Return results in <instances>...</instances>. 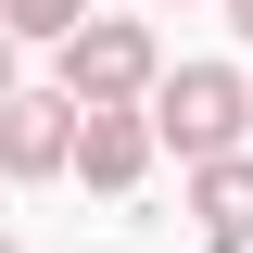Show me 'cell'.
Here are the masks:
<instances>
[{
	"label": "cell",
	"instance_id": "5",
	"mask_svg": "<svg viewBox=\"0 0 253 253\" xmlns=\"http://www.w3.org/2000/svg\"><path fill=\"white\" fill-rule=\"evenodd\" d=\"M190 215H203V241L215 253H253V165H190Z\"/></svg>",
	"mask_w": 253,
	"mask_h": 253
},
{
	"label": "cell",
	"instance_id": "8",
	"mask_svg": "<svg viewBox=\"0 0 253 253\" xmlns=\"http://www.w3.org/2000/svg\"><path fill=\"white\" fill-rule=\"evenodd\" d=\"M228 26H241V38H253V0H228Z\"/></svg>",
	"mask_w": 253,
	"mask_h": 253
},
{
	"label": "cell",
	"instance_id": "3",
	"mask_svg": "<svg viewBox=\"0 0 253 253\" xmlns=\"http://www.w3.org/2000/svg\"><path fill=\"white\" fill-rule=\"evenodd\" d=\"M0 165H13V177H63V165H76V101L63 89L0 101Z\"/></svg>",
	"mask_w": 253,
	"mask_h": 253
},
{
	"label": "cell",
	"instance_id": "6",
	"mask_svg": "<svg viewBox=\"0 0 253 253\" xmlns=\"http://www.w3.org/2000/svg\"><path fill=\"white\" fill-rule=\"evenodd\" d=\"M0 26H13V38H76L89 0H0Z\"/></svg>",
	"mask_w": 253,
	"mask_h": 253
},
{
	"label": "cell",
	"instance_id": "4",
	"mask_svg": "<svg viewBox=\"0 0 253 253\" xmlns=\"http://www.w3.org/2000/svg\"><path fill=\"white\" fill-rule=\"evenodd\" d=\"M152 165V114H76V177L89 190H139Z\"/></svg>",
	"mask_w": 253,
	"mask_h": 253
},
{
	"label": "cell",
	"instance_id": "9",
	"mask_svg": "<svg viewBox=\"0 0 253 253\" xmlns=\"http://www.w3.org/2000/svg\"><path fill=\"white\" fill-rule=\"evenodd\" d=\"M0 253H13V241H0Z\"/></svg>",
	"mask_w": 253,
	"mask_h": 253
},
{
	"label": "cell",
	"instance_id": "2",
	"mask_svg": "<svg viewBox=\"0 0 253 253\" xmlns=\"http://www.w3.org/2000/svg\"><path fill=\"white\" fill-rule=\"evenodd\" d=\"M241 126H253V89L228 76V63H177V76L152 89V139H177L190 165H228Z\"/></svg>",
	"mask_w": 253,
	"mask_h": 253
},
{
	"label": "cell",
	"instance_id": "1",
	"mask_svg": "<svg viewBox=\"0 0 253 253\" xmlns=\"http://www.w3.org/2000/svg\"><path fill=\"white\" fill-rule=\"evenodd\" d=\"M152 89H165L152 26H126V13H89V26L63 38V101H76V114H139Z\"/></svg>",
	"mask_w": 253,
	"mask_h": 253
},
{
	"label": "cell",
	"instance_id": "7",
	"mask_svg": "<svg viewBox=\"0 0 253 253\" xmlns=\"http://www.w3.org/2000/svg\"><path fill=\"white\" fill-rule=\"evenodd\" d=\"M0 101H13V26H0Z\"/></svg>",
	"mask_w": 253,
	"mask_h": 253
}]
</instances>
